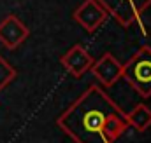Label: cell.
I'll use <instances>...</instances> for the list:
<instances>
[{
  "mask_svg": "<svg viewBox=\"0 0 151 143\" xmlns=\"http://www.w3.org/2000/svg\"><path fill=\"white\" fill-rule=\"evenodd\" d=\"M121 112L107 93L93 84L56 119V126L74 143H109L107 120Z\"/></svg>",
  "mask_w": 151,
  "mask_h": 143,
  "instance_id": "6da1fadb",
  "label": "cell"
},
{
  "mask_svg": "<svg viewBox=\"0 0 151 143\" xmlns=\"http://www.w3.org/2000/svg\"><path fill=\"white\" fill-rule=\"evenodd\" d=\"M125 79L141 98H151V47L142 45L121 70Z\"/></svg>",
  "mask_w": 151,
  "mask_h": 143,
  "instance_id": "7a4b0ae2",
  "label": "cell"
},
{
  "mask_svg": "<svg viewBox=\"0 0 151 143\" xmlns=\"http://www.w3.org/2000/svg\"><path fill=\"white\" fill-rule=\"evenodd\" d=\"M119 26L128 28L134 23L141 25V16L151 5V0H97Z\"/></svg>",
  "mask_w": 151,
  "mask_h": 143,
  "instance_id": "3957f363",
  "label": "cell"
},
{
  "mask_svg": "<svg viewBox=\"0 0 151 143\" xmlns=\"http://www.w3.org/2000/svg\"><path fill=\"white\" fill-rule=\"evenodd\" d=\"M107 18H109L107 11L97 0H84L72 12V19L77 25H81L88 33L97 32L107 21Z\"/></svg>",
  "mask_w": 151,
  "mask_h": 143,
  "instance_id": "277c9868",
  "label": "cell"
},
{
  "mask_svg": "<svg viewBox=\"0 0 151 143\" xmlns=\"http://www.w3.org/2000/svg\"><path fill=\"white\" fill-rule=\"evenodd\" d=\"M30 35L28 26L14 14H9L0 21V44L5 45V49L14 51L19 47Z\"/></svg>",
  "mask_w": 151,
  "mask_h": 143,
  "instance_id": "5b68a950",
  "label": "cell"
},
{
  "mask_svg": "<svg viewBox=\"0 0 151 143\" xmlns=\"http://www.w3.org/2000/svg\"><path fill=\"white\" fill-rule=\"evenodd\" d=\"M93 56L81 45V44H76L72 45L62 58H60V63L69 73H72L74 77H83L86 72L91 68L93 65Z\"/></svg>",
  "mask_w": 151,
  "mask_h": 143,
  "instance_id": "8992f818",
  "label": "cell"
},
{
  "mask_svg": "<svg viewBox=\"0 0 151 143\" xmlns=\"http://www.w3.org/2000/svg\"><path fill=\"white\" fill-rule=\"evenodd\" d=\"M90 70L95 75V79H99L104 84V87H111L121 79L123 65L114 58L111 52H104V56H100L99 61H93Z\"/></svg>",
  "mask_w": 151,
  "mask_h": 143,
  "instance_id": "52a82bcc",
  "label": "cell"
},
{
  "mask_svg": "<svg viewBox=\"0 0 151 143\" xmlns=\"http://www.w3.org/2000/svg\"><path fill=\"white\" fill-rule=\"evenodd\" d=\"M127 122L128 126H132L135 131L144 133L148 127L151 126V108L139 103L132 108V112L127 113Z\"/></svg>",
  "mask_w": 151,
  "mask_h": 143,
  "instance_id": "ba28073f",
  "label": "cell"
},
{
  "mask_svg": "<svg viewBox=\"0 0 151 143\" xmlns=\"http://www.w3.org/2000/svg\"><path fill=\"white\" fill-rule=\"evenodd\" d=\"M14 79H16V68L5 58L0 56V91L5 89Z\"/></svg>",
  "mask_w": 151,
  "mask_h": 143,
  "instance_id": "9c48e42d",
  "label": "cell"
}]
</instances>
